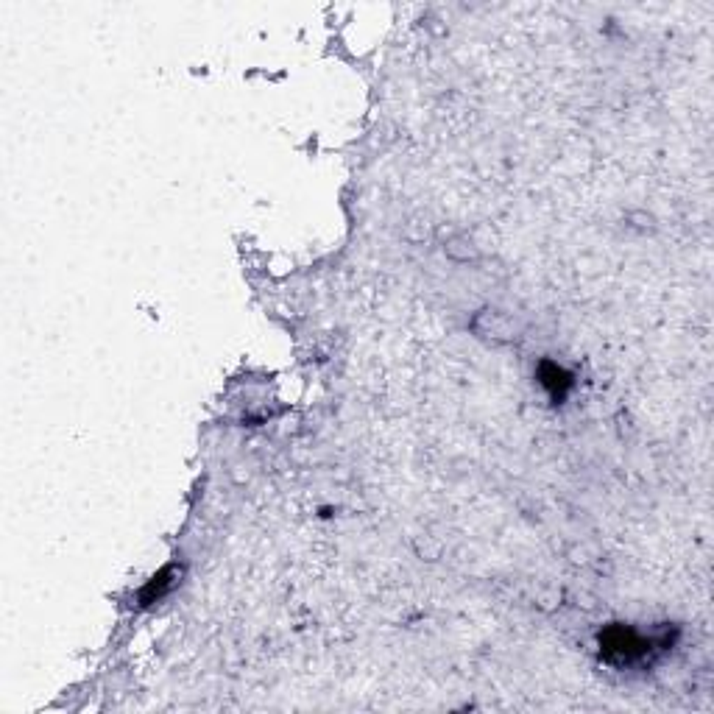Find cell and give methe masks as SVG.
<instances>
[{
	"instance_id": "6da1fadb",
	"label": "cell",
	"mask_w": 714,
	"mask_h": 714,
	"mask_svg": "<svg viewBox=\"0 0 714 714\" xmlns=\"http://www.w3.org/2000/svg\"><path fill=\"white\" fill-rule=\"evenodd\" d=\"M653 650V642L639 636L625 625H611L600 634V653L609 664H634L648 659V653Z\"/></svg>"
},
{
	"instance_id": "7a4b0ae2",
	"label": "cell",
	"mask_w": 714,
	"mask_h": 714,
	"mask_svg": "<svg viewBox=\"0 0 714 714\" xmlns=\"http://www.w3.org/2000/svg\"><path fill=\"white\" fill-rule=\"evenodd\" d=\"M539 383L544 385V391L550 397L561 402L569 394V388H572V374L567 369H561L553 360H544L542 366H539Z\"/></svg>"
}]
</instances>
